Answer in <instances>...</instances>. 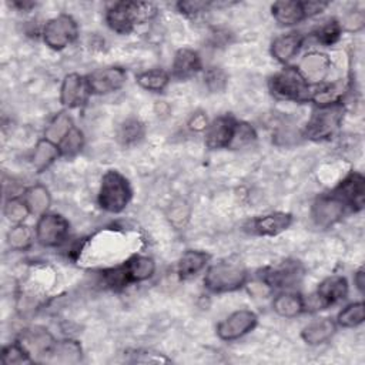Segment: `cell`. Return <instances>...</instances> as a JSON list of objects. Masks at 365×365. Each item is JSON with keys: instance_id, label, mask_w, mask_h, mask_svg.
<instances>
[{"instance_id": "obj_1", "label": "cell", "mask_w": 365, "mask_h": 365, "mask_svg": "<svg viewBox=\"0 0 365 365\" xmlns=\"http://www.w3.org/2000/svg\"><path fill=\"white\" fill-rule=\"evenodd\" d=\"M155 14L151 3L117 1L106 11L107 26L117 34H130L137 24L150 20Z\"/></svg>"}, {"instance_id": "obj_2", "label": "cell", "mask_w": 365, "mask_h": 365, "mask_svg": "<svg viewBox=\"0 0 365 365\" xmlns=\"http://www.w3.org/2000/svg\"><path fill=\"white\" fill-rule=\"evenodd\" d=\"M248 281L247 269L237 261H218L210 265L204 275V287L210 292L224 294L242 288Z\"/></svg>"}, {"instance_id": "obj_3", "label": "cell", "mask_w": 365, "mask_h": 365, "mask_svg": "<svg viewBox=\"0 0 365 365\" xmlns=\"http://www.w3.org/2000/svg\"><path fill=\"white\" fill-rule=\"evenodd\" d=\"M133 197V190L125 178L117 170H108L103 174L97 201L101 210L118 214L127 208Z\"/></svg>"}, {"instance_id": "obj_4", "label": "cell", "mask_w": 365, "mask_h": 365, "mask_svg": "<svg viewBox=\"0 0 365 365\" xmlns=\"http://www.w3.org/2000/svg\"><path fill=\"white\" fill-rule=\"evenodd\" d=\"M268 87L275 98L295 103L311 101L314 91V87L309 86L292 66H287L271 76Z\"/></svg>"}, {"instance_id": "obj_5", "label": "cell", "mask_w": 365, "mask_h": 365, "mask_svg": "<svg viewBox=\"0 0 365 365\" xmlns=\"http://www.w3.org/2000/svg\"><path fill=\"white\" fill-rule=\"evenodd\" d=\"M345 107L342 103L317 106L307 121L304 135L312 141L331 140L341 127Z\"/></svg>"}, {"instance_id": "obj_6", "label": "cell", "mask_w": 365, "mask_h": 365, "mask_svg": "<svg viewBox=\"0 0 365 365\" xmlns=\"http://www.w3.org/2000/svg\"><path fill=\"white\" fill-rule=\"evenodd\" d=\"M77 36L78 26L76 20L64 13L47 20L41 31V37L46 46L57 51L70 46L77 38Z\"/></svg>"}, {"instance_id": "obj_7", "label": "cell", "mask_w": 365, "mask_h": 365, "mask_svg": "<svg viewBox=\"0 0 365 365\" xmlns=\"http://www.w3.org/2000/svg\"><path fill=\"white\" fill-rule=\"evenodd\" d=\"M68 221L56 212H46L40 215L34 228L37 242L46 248L63 245L68 238Z\"/></svg>"}, {"instance_id": "obj_8", "label": "cell", "mask_w": 365, "mask_h": 365, "mask_svg": "<svg viewBox=\"0 0 365 365\" xmlns=\"http://www.w3.org/2000/svg\"><path fill=\"white\" fill-rule=\"evenodd\" d=\"M346 295H348L346 278L342 275H329L319 282L317 291L314 292V295H311V298L308 301L304 298L305 309L307 308H315V309L327 308L329 305H334V304L342 301Z\"/></svg>"}, {"instance_id": "obj_9", "label": "cell", "mask_w": 365, "mask_h": 365, "mask_svg": "<svg viewBox=\"0 0 365 365\" xmlns=\"http://www.w3.org/2000/svg\"><path fill=\"white\" fill-rule=\"evenodd\" d=\"M127 80V73L123 67L110 66L91 71L86 76L90 96H106L118 91Z\"/></svg>"}, {"instance_id": "obj_10", "label": "cell", "mask_w": 365, "mask_h": 365, "mask_svg": "<svg viewBox=\"0 0 365 365\" xmlns=\"http://www.w3.org/2000/svg\"><path fill=\"white\" fill-rule=\"evenodd\" d=\"M258 322V317L251 309H237L217 325V335L222 341H235L250 334Z\"/></svg>"}, {"instance_id": "obj_11", "label": "cell", "mask_w": 365, "mask_h": 365, "mask_svg": "<svg viewBox=\"0 0 365 365\" xmlns=\"http://www.w3.org/2000/svg\"><path fill=\"white\" fill-rule=\"evenodd\" d=\"M346 205L334 194L319 195L311 208V218L319 228H329L336 224L345 214Z\"/></svg>"}, {"instance_id": "obj_12", "label": "cell", "mask_w": 365, "mask_h": 365, "mask_svg": "<svg viewBox=\"0 0 365 365\" xmlns=\"http://www.w3.org/2000/svg\"><path fill=\"white\" fill-rule=\"evenodd\" d=\"M331 66L332 63L328 54L321 51H309L299 58L295 68L309 86L315 87L322 84L324 80L328 77Z\"/></svg>"}, {"instance_id": "obj_13", "label": "cell", "mask_w": 365, "mask_h": 365, "mask_svg": "<svg viewBox=\"0 0 365 365\" xmlns=\"http://www.w3.org/2000/svg\"><path fill=\"white\" fill-rule=\"evenodd\" d=\"M352 211H361L365 201V178L361 173L351 171L332 191Z\"/></svg>"}, {"instance_id": "obj_14", "label": "cell", "mask_w": 365, "mask_h": 365, "mask_svg": "<svg viewBox=\"0 0 365 365\" xmlns=\"http://www.w3.org/2000/svg\"><path fill=\"white\" fill-rule=\"evenodd\" d=\"M292 224V215L288 212H269L251 218L245 225V231L259 237H274L288 230Z\"/></svg>"}, {"instance_id": "obj_15", "label": "cell", "mask_w": 365, "mask_h": 365, "mask_svg": "<svg viewBox=\"0 0 365 365\" xmlns=\"http://www.w3.org/2000/svg\"><path fill=\"white\" fill-rule=\"evenodd\" d=\"M302 268L297 261H287L281 265L268 268L259 277L274 289V288H285L291 291V288L297 287L302 278Z\"/></svg>"}, {"instance_id": "obj_16", "label": "cell", "mask_w": 365, "mask_h": 365, "mask_svg": "<svg viewBox=\"0 0 365 365\" xmlns=\"http://www.w3.org/2000/svg\"><path fill=\"white\" fill-rule=\"evenodd\" d=\"M90 96L86 77L78 73L67 74L60 87V103L63 107L71 110L81 107Z\"/></svg>"}, {"instance_id": "obj_17", "label": "cell", "mask_w": 365, "mask_h": 365, "mask_svg": "<svg viewBox=\"0 0 365 365\" xmlns=\"http://www.w3.org/2000/svg\"><path fill=\"white\" fill-rule=\"evenodd\" d=\"M237 120L231 114H222L210 121L205 133V145L211 150L228 148Z\"/></svg>"}, {"instance_id": "obj_18", "label": "cell", "mask_w": 365, "mask_h": 365, "mask_svg": "<svg viewBox=\"0 0 365 365\" xmlns=\"http://www.w3.org/2000/svg\"><path fill=\"white\" fill-rule=\"evenodd\" d=\"M26 351L27 354L31 356V359L34 361V355L36 356H48L50 351L53 349L56 341L51 336V334L40 327H34V328H27L21 332L19 341H17Z\"/></svg>"}, {"instance_id": "obj_19", "label": "cell", "mask_w": 365, "mask_h": 365, "mask_svg": "<svg viewBox=\"0 0 365 365\" xmlns=\"http://www.w3.org/2000/svg\"><path fill=\"white\" fill-rule=\"evenodd\" d=\"M202 61L200 54L188 47L177 50L171 64V77L175 80H188L200 73Z\"/></svg>"}, {"instance_id": "obj_20", "label": "cell", "mask_w": 365, "mask_h": 365, "mask_svg": "<svg viewBox=\"0 0 365 365\" xmlns=\"http://www.w3.org/2000/svg\"><path fill=\"white\" fill-rule=\"evenodd\" d=\"M302 43H304V37L299 33H295V31L285 33L272 40L269 51H271V56L278 63L287 64L299 51Z\"/></svg>"}, {"instance_id": "obj_21", "label": "cell", "mask_w": 365, "mask_h": 365, "mask_svg": "<svg viewBox=\"0 0 365 365\" xmlns=\"http://www.w3.org/2000/svg\"><path fill=\"white\" fill-rule=\"evenodd\" d=\"M271 14L274 20L284 27L295 26L305 20V11L302 1L297 0H279L271 4Z\"/></svg>"}, {"instance_id": "obj_22", "label": "cell", "mask_w": 365, "mask_h": 365, "mask_svg": "<svg viewBox=\"0 0 365 365\" xmlns=\"http://www.w3.org/2000/svg\"><path fill=\"white\" fill-rule=\"evenodd\" d=\"M121 268L130 285L133 282H143L151 278L155 272V262L151 257L133 255L121 264Z\"/></svg>"}, {"instance_id": "obj_23", "label": "cell", "mask_w": 365, "mask_h": 365, "mask_svg": "<svg viewBox=\"0 0 365 365\" xmlns=\"http://www.w3.org/2000/svg\"><path fill=\"white\" fill-rule=\"evenodd\" d=\"M336 331V322L331 318H317L308 322L302 331L301 338L308 345H321L329 341Z\"/></svg>"}, {"instance_id": "obj_24", "label": "cell", "mask_w": 365, "mask_h": 365, "mask_svg": "<svg viewBox=\"0 0 365 365\" xmlns=\"http://www.w3.org/2000/svg\"><path fill=\"white\" fill-rule=\"evenodd\" d=\"M211 255L205 251L200 250H187L180 257L177 264L178 277L182 279H188L201 272L210 262Z\"/></svg>"}, {"instance_id": "obj_25", "label": "cell", "mask_w": 365, "mask_h": 365, "mask_svg": "<svg viewBox=\"0 0 365 365\" xmlns=\"http://www.w3.org/2000/svg\"><path fill=\"white\" fill-rule=\"evenodd\" d=\"M272 309L282 318H294L305 311L304 297L294 291H284L272 299Z\"/></svg>"}, {"instance_id": "obj_26", "label": "cell", "mask_w": 365, "mask_h": 365, "mask_svg": "<svg viewBox=\"0 0 365 365\" xmlns=\"http://www.w3.org/2000/svg\"><path fill=\"white\" fill-rule=\"evenodd\" d=\"M23 200L26 201L30 214L31 215H43L47 212L50 204H51V195L46 185L43 184H34L24 190Z\"/></svg>"}, {"instance_id": "obj_27", "label": "cell", "mask_w": 365, "mask_h": 365, "mask_svg": "<svg viewBox=\"0 0 365 365\" xmlns=\"http://www.w3.org/2000/svg\"><path fill=\"white\" fill-rule=\"evenodd\" d=\"M60 157L58 145L48 141L47 138H41L34 145V150L31 153V165L37 173L46 171L57 158Z\"/></svg>"}, {"instance_id": "obj_28", "label": "cell", "mask_w": 365, "mask_h": 365, "mask_svg": "<svg viewBox=\"0 0 365 365\" xmlns=\"http://www.w3.org/2000/svg\"><path fill=\"white\" fill-rule=\"evenodd\" d=\"M344 94H345V86L342 84V81L322 83L314 87L311 101L315 106H328V104L342 103Z\"/></svg>"}, {"instance_id": "obj_29", "label": "cell", "mask_w": 365, "mask_h": 365, "mask_svg": "<svg viewBox=\"0 0 365 365\" xmlns=\"http://www.w3.org/2000/svg\"><path fill=\"white\" fill-rule=\"evenodd\" d=\"M73 127H74V124H73V118L70 117V114L67 111H58L47 123L46 128H44V138H47L48 141L58 145Z\"/></svg>"}, {"instance_id": "obj_30", "label": "cell", "mask_w": 365, "mask_h": 365, "mask_svg": "<svg viewBox=\"0 0 365 365\" xmlns=\"http://www.w3.org/2000/svg\"><path fill=\"white\" fill-rule=\"evenodd\" d=\"M48 359L53 362H63V364L78 362L81 359V346L74 339L56 341L53 349L48 354Z\"/></svg>"}, {"instance_id": "obj_31", "label": "cell", "mask_w": 365, "mask_h": 365, "mask_svg": "<svg viewBox=\"0 0 365 365\" xmlns=\"http://www.w3.org/2000/svg\"><path fill=\"white\" fill-rule=\"evenodd\" d=\"M171 80V76L161 68H151V70H145L141 71L135 76V83L147 90V91H153V93H160L163 91L168 83Z\"/></svg>"}, {"instance_id": "obj_32", "label": "cell", "mask_w": 365, "mask_h": 365, "mask_svg": "<svg viewBox=\"0 0 365 365\" xmlns=\"http://www.w3.org/2000/svg\"><path fill=\"white\" fill-rule=\"evenodd\" d=\"M34 238H36V232L33 231V228L23 222L14 224L7 231V235H6L9 247L14 251H24V250L30 248Z\"/></svg>"}, {"instance_id": "obj_33", "label": "cell", "mask_w": 365, "mask_h": 365, "mask_svg": "<svg viewBox=\"0 0 365 365\" xmlns=\"http://www.w3.org/2000/svg\"><path fill=\"white\" fill-rule=\"evenodd\" d=\"M365 319V305L362 301L352 302L342 308L336 315V327L342 328H355L361 325Z\"/></svg>"}, {"instance_id": "obj_34", "label": "cell", "mask_w": 365, "mask_h": 365, "mask_svg": "<svg viewBox=\"0 0 365 365\" xmlns=\"http://www.w3.org/2000/svg\"><path fill=\"white\" fill-rule=\"evenodd\" d=\"M144 124L137 118H127L117 130V140L121 145H133L144 137Z\"/></svg>"}, {"instance_id": "obj_35", "label": "cell", "mask_w": 365, "mask_h": 365, "mask_svg": "<svg viewBox=\"0 0 365 365\" xmlns=\"http://www.w3.org/2000/svg\"><path fill=\"white\" fill-rule=\"evenodd\" d=\"M83 147H84V134L78 127L74 125L68 131V134L61 140V143L58 144L60 157L73 158L77 154H80Z\"/></svg>"}, {"instance_id": "obj_36", "label": "cell", "mask_w": 365, "mask_h": 365, "mask_svg": "<svg viewBox=\"0 0 365 365\" xmlns=\"http://www.w3.org/2000/svg\"><path fill=\"white\" fill-rule=\"evenodd\" d=\"M170 224L174 227V228H182L187 225V222L190 221V215H191V207L190 204L182 200V198H177L174 200L168 208H167V212H165Z\"/></svg>"}, {"instance_id": "obj_37", "label": "cell", "mask_w": 365, "mask_h": 365, "mask_svg": "<svg viewBox=\"0 0 365 365\" xmlns=\"http://www.w3.org/2000/svg\"><path fill=\"white\" fill-rule=\"evenodd\" d=\"M341 34H342V29L339 26V21L335 19H329V20L324 21L312 33V36L317 38V41L324 46H332L334 43H336L339 40Z\"/></svg>"}, {"instance_id": "obj_38", "label": "cell", "mask_w": 365, "mask_h": 365, "mask_svg": "<svg viewBox=\"0 0 365 365\" xmlns=\"http://www.w3.org/2000/svg\"><path fill=\"white\" fill-rule=\"evenodd\" d=\"M4 217L14 225V224H21L24 222V220L31 215L30 210L26 204V201L23 200V197H11L4 202V208H3Z\"/></svg>"}, {"instance_id": "obj_39", "label": "cell", "mask_w": 365, "mask_h": 365, "mask_svg": "<svg viewBox=\"0 0 365 365\" xmlns=\"http://www.w3.org/2000/svg\"><path fill=\"white\" fill-rule=\"evenodd\" d=\"M255 140H257V133H255L254 127L245 121H237L228 148H231V150L244 148V147L252 144Z\"/></svg>"}, {"instance_id": "obj_40", "label": "cell", "mask_w": 365, "mask_h": 365, "mask_svg": "<svg viewBox=\"0 0 365 365\" xmlns=\"http://www.w3.org/2000/svg\"><path fill=\"white\" fill-rule=\"evenodd\" d=\"M0 361L4 365H13V364H23V362H33L31 356L27 354V351L19 344H9L3 346Z\"/></svg>"}, {"instance_id": "obj_41", "label": "cell", "mask_w": 365, "mask_h": 365, "mask_svg": "<svg viewBox=\"0 0 365 365\" xmlns=\"http://www.w3.org/2000/svg\"><path fill=\"white\" fill-rule=\"evenodd\" d=\"M227 74L222 68L220 67H210L205 73H204V83L207 86V88L212 93H218L222 91L227 86Z\"/></svg>"}, {"instance_id": "obj_42", "label": "cell", "mask_w": 365, "mask_h": 365, "mask_svg": "<svg viewBox=\"0 0 365 365\" xmlns=\"http://www.w3.org/2000/svg\"><path fill=\"white\" fill-rule=\"evenodd\" d=\"M342 31H349V33H356L361 31L365 26V14L362 10H352L348 11L342 20H338Z\"/></svg>"}, {"instance_id": "obj_43", "label": "cell", "mask_w": 365, "mask_h": 365, "mask_svg": "<svg viewBox=\"0 0 365 365\" xmlns=\"http://www.w3.org/2000/svg\"><path fill=\"white\" fill-rule=\"evenodd\" d=\"M211 3L201 1V0H188V1H178L177 9L180 13L185 16H198L202 11H207Z\"/></svg>"}, {"instance_id": "obj_44", "label": "cell", "mask_w": 365, "mask_h": 365, "mask_svg": "<svg viewBox=\"0 0 365 365\" xmlns=\"http://www.w3.org/2000/svg\"><path fill=\"white\" fill-rule=\"evenodd\" d=\"M187 124H188V128H190L191 131H194V133H201V131H205V130H207L210 121H208L205 113H202V111H195V113L191 114V117H190V120H188Z\"/></svg>"}, {"instance_id": "obj_45", "label": "cell", "mask_w": 365, "mask_h": 365, "mask_svg": "<svg viewBox=\"0 0 365 365\" xmlns=\"http://www.w3.org/2000/svg\"><path fill=\"white\" fill-rule=\"evenodd\" d=\"M245 285L248 287V291H250L252 295H255V297H267V295H269L271 291H272V288H271L261 277H259L258 279L252 281V282H248V281H247Z\"/></svg>"}, {"instance_id": "obj_46", "label": "cell", "mask_w": 365, "mask_h": 365, "mask_svg": "<svg viewBox=\"0 0 365 365\" xmlns=\"http://www.w3.org/2000/svg\"><path fill=\"white\" fill-rule=\"evenodd\" d=\"M302 4H304L305 17L317 16V14H319L321 11H324L328 7V3H325V1H315V0L302 1Z\"/></svg>"}, {"instance_id": "obj_47", "label": "cell", "mask_w": 365, "mask_h": 365, "mask_svg": "<svg viewBox=\"0 0 365 365\" xmlns=\"http://www.w3.org/2000/svg\"><path fill=\"white\" fill-rule=\"evenodd\" d=\"M354 284L356 287V289L364 294V287H365V272H364V268H359L355 275H354Z\"/></svg>"}, {"instance_id": "obj_48", "label": "cell", "mask_w": 365, "mask_h": 365, "mask_svg": "<svg viewBox=\"0 0 365 365\" xmlns=\"http://www.w3.org/2000/svg\"><path fill=\"white\" fill-rule=\"evenodd\" d=\"M13 6H17L20 10H29V9H31L33 6H34V3L33 1H14L13 3Z\"/></svg>"}]
</instances>
